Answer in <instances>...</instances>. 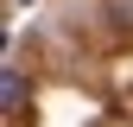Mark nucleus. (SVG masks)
<instances>
[{
	"mask_svg": "<svg viewBox=\"0 0 133 127\" xmlns=\"http://www.w3.org/2000/svg\"><path fill=\"white\" fill-rule=\"evenodd\" d=\"M0 102H6V121L25 115V70L19 63H6V76H0Z\"/></svg>",
	"mask_w": 133,
	"mask_h": 127,
	"instance_id": "obj_1",
	"label": "nucleus"
}]
</instances>
